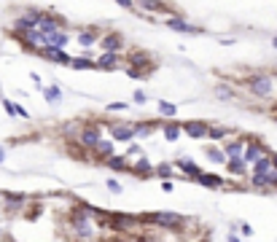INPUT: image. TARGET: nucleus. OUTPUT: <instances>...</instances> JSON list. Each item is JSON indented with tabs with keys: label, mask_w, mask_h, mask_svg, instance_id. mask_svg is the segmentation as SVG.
<instances>
[{
	"label": "nucleus",
	"mask_w": 277,
	"mask_h": 242,
	"mask_svg": "<svg viewBox=\"0 0 277 242\" xmlns=\"http://www.w3.org/2000/svg\"><path fill=\"white\" fill-rule=\"evenodd\" d=\"M30 78H32V81H35V83H38V86H41V89H43V83H41V76H38V73H30Z\"/></svg>",
	"instance_id": "48"
},
{
	"label": "nucleus",
	"mask_w": 277,
	"mask_h": 242,
	"mask_svg": "<svg viewBox=\"0 0 277 242\" xmlns=\"http://www.w3.org/2000/svg\"><path fill=\"white\" fill-rule=\"evenodd\" d=\"M124 156H127V159H132V156H135V159H140V156H143V146H140V143L132 140V143H129V148H127V154H124Z\"/></svg>",
	"instance_id": "39"
},
{
	"label": "nucleus",
	"mask_w": 277,
	"mask_h": 242,
	"mask_svg": "<svg viewBox=\"0 0 277 242\" xmlns=\"http://www.w3.org/2000/svg\"><path fill=\"white\" fill-rule=\"evenodd\" d=\"M105 186H108V191H110V194H121V191H124L121 183H118L116 178H108V180H105Z\"/></svg>",
	"instance_id": "40"
},
{
	"label": "nucleus",
	"mask_w": 277,
	"mask_h": 242,
	"mask_svg": "<svg viewBox=\"0 0 277 242\" xmlns=\"http://www.w3.org/2000/svg\"><path fill=\"white\" fill-rule=\"evenodd\" d=\"M210 124L207 121H183V135L194 137V140H204L207 137Z\"/></svg>",
	"instance_id": "19"
},
{
	"label": "nucleus",
	"mask_w": 277,
	"mask_h": 242,
	"mask_svg": "<svg viewBox=\"0 0 277 242\" xmlns=\"http://www.w3.org/2000/svg\"><path fill=\"white\" fill-rule=\"evenodd\" d=\"M229 137L234 140V129L221 127V124H210V129H207V140H213V143H229Z\"/></svg>",
	"instance_id": "21"
},
{
	"label": "nucleus",
	"mask_w": 277,
	"mask_h": 242,
	"mask_svg": "<svg viewBox=\"0 0 277 242\" xmlns=\"http://www.w3.org/2000/svg\"><path fill=\"white\" fill-rule=\"evenodd\" d=\"M245 146H248V137H234V140L223 143V154H226V159H242V154H245Z\"/></svg>",
	"instance_id": "15"
},
{
	"label": "nucleus",
	"mask_w": 277,
	"mask_h": 242,
	"mask_svg": "<svg viewBox=\"0 0 277 242\" xmlns=\"http://www.w3.org/2000/svg\"><path fill=\"white\" fill-rule=\"evenodd\" d=\"M159 129H162V135H164V140H167V143H178V140H181V135H183V124H178V121L159 124Z\"/></svg>",
	"instance_id": "23"
},
{
	"label": "nucleus",
	"mask_w": 277,
	"mask_h": 242,
	"mask_svg": "<svg viewBox=\"0 0 277 242\" xmlns=\"http://www.w3.org/2000/svg\"><path fill=\"white\" fill-rule=\"evenodd\" d=\"M41 14H43V11H38V8H27V11H24V14L14 22L11 32H30V30H38V24H41Z\"/></svg>",
	"instance_id": "9"
},
{
	"label": "nucleus",
	"mask_w": 277,
	"mask_h": 242,
	"mask_svg": "<svg viewBox=\"0 0 277 242\" xmlns=\"http://www.w3.org/2000/svg\"><path fill=\"white\" fill-rule=\"evenodd\" d=\"M173 175H175V164H167V161L154 169V178H159V180H170Z\"/></svg>",
	"instance_id": "37"
},
{
	"label": "nucleus",
	"mask_w": 277,
	"mask_h": 242,
	"mask_svg": "<svg viewBox=\"0 0 277 242\" xmlns=\"http://www.w3.org/2000/svg\"><path fill=\"white\" fill-rule=\"evenodd\" d=\"M143 224H154L159 229H173V232H181L186 224H191V218L175 213V210H156V213H143Z\"/></svg>",
	"instance_id": "3"
},
{
	"label": "nucleus",
	"mask_w": 277,
	"mask_h": 242,
	"mask_svg": "<svg viewBox=\"0 0 277 242\" xmlns=\"http://www.w3.org/2000/svg\"><path fill=\"white\" fill-rule=\"evenodd\" d=\"M204 156H207V161H213V164H223V167H226V161H229L221 146H207V148H204Z\"/></svg>",
	"instance_id": "32"
},
{
	"label": "nucleus",
	"mask_w": 277,
	"mask_h": 242,
	"mask_svg": "<svg viewBox=\"0 0 277 242\" xmlns=\"http://www.w3.org/2000/svg\"><path fill=\"white\" fill-rule=\"evenodd\" d=\"M16 116H22V119H30V110L24 108V105H19V102H16Z\"/></svg>",
	"instance_id": "46"
},
{
	"label": "nucleus",
	"mask_w": 277,
	"mask_h": 242,
	"mask_svg": "<svg viewBox=\"0 0 277 242\" xmlns=\"http://www.w3.org/2000/svg\"><path fill=\"white\" fill-rule=\"evenodd\" d=\"M0 237H3V229H0Z\"/></svg>",
	"instance_id": "53"
},
{
	"label": "nucleus",
	"mask_w": 277,
	"mask_h": 242,
	"mask_svg": "<svg viewBox=\"0 0 277 242\" xmlns=\"http://www.w3.org/2000/svg\"><path fill=\"white\" fill-rule=\"evenodd\" d=\"M213 91H215V97H218V100H234V97H237V91L229 86V83H215Z\"/></svg>",
	"instance_id": "36"
},
{
	"label": "nucleus",
	"mask_w": 277,
	"mask_h": 242,
	"mask_svg": "<svg viewBox=\"0 0 277 242\" xmlns=\"http://www.w3.org/2000/svg\"><path fill=\"white\" fill-rule=\"evenodd\" d=\"M3 161H5V148L0 146V164H3Z\"/></svg>",
	"instance_id": "50"
},
{
	"label": "nucleus",
	"mask_w": 277,
	"mask_h": 242,
	"mask_svg": "<svg viewBox=\"0 0 277 242\" xmlns=\"http://www.w3.org/2000/svg\"><path fill=\"white\" fill-rule=\"evenodd\" d=\"M240 232H242V237H253V226L248 221H240Z\"/></svg>",
	"instance_id": "44"
},
{
	"label": "nucleus",
	"mask_w": 277,
	"mask_h": 242,
	"mask_svg": "<svg viewBox=\"0 0 277 242\" xmlns=\"http://www.w3.org/2000/svg\"><path fill=\"white\" fill-rule=\"evenodd\" d=\"M132 102H137V105H143V102H148V94L143 89H137L135 94H132Z\"/></svg>",
	"instance_id": "43"
},
{
	"label": "nucleus",
	"mask_w": 277,
	"mask_h": 242,
	"mask_svg": "<svg viewBox=\"0 0 277 242\" xmlns=\"http://www.w3.org/2000/svg\"><path fill=\"white\" fill-rule=\"evenodd\" d=\"M162 191H173V180H162Z\"/></svg>",
	"instance_id": "47"
},
{
	"label": "nucleus",
	"mask_w": 277,
	"mask_h": 242,
	"mask_svg": "<svg viewBox=\"0 0 277 242\" xmlns=\"http://www.w3.org/2000/svg\"><path fill=\"white\" fill-rule=\"evenodd\" d=\"M73 70H97V62L92 60L89 54H84V57H73V65H70Z\"/></svg>",
	"instance_id": "35"
},
{
	"label": "nucleus",
	"mask_w": 277,
	"mask_h": 242,
	"mask_svg": "<svg viewBox=\"0 0 277 242\" xmlns=\"http://www.w3.org/2000/svg\"><path fill=\"white\" fill-rule=\"evenodd\" d=\"M226 242H240V237H237V234H229V237H226Z\"/></svg>",
	"instance_id": "49"
},
{
	"label": "nucleus",
	"mask_w": 277,
	"mask_h": 242,
	"mask_svg": "<svg viewBox=\"0 0 277 242\" xmlns=\"http://www.w3.org/2000/svg\"><path fill=\"white\" fill-rule=\"evenodd\" d=\"M226 172L232 175V178H245V175L250 172V167H248L245 159H229L226 161Z\"/></svg>",
	"instance_id": "28"
},
{
	"label": "nucleus",
	"mask_w": 277,
	"mask_h": 242,
	"mask_svg": "<svg viewBox=\"0 0 277 242\" xmlns=\"http://www.w3.org/2000/svg\"><path fill=\"white\" fill-rule=\"evenodd\" d=\"M272 169H275L272 167V154H267V156H261V159L250 167V175H269Z\"/></svg>",
	"instance_id": "31"
},
{
	"label": "nucleus",
	"mask_w": 277,
	"mask_h": 242,
	"mask_svg": "<svg viewBox=\"0 0 277 242\" xmlns=\"http://www.w3.org/2000/svg\"><path fill=\"white\" fill-rule=\"evenodd\" d=\"M38 57H43V60L54 62V65H65V68L73 65V57H70L68 51H59V49H41V54H38Z\"/></svg>",
	"instance_id": "18"
},
{
	"label": "nucleus",
	"mask_w": 277,
	"mask_h": 242,
	"mask_svg": "<svg viewBox=\"0 0 277 242\" xmlns=\"http://www.w3.org/2000/svg\"><path fill=\"white\" fill-rule=\"evenodd\" d=\"M81 129H84L81 121H65L62 127H59V135H62L68 143H73V140H78V137H81Z\"/></svg>",
	"instance_id": "24"
},
{
	"label": "nucleus",
	"mask_w": 277,
	"mask_h": 242,
	"mask_svg": "<svg viewBox=\"0 0 277 242\" xmlns=\"http://www.w3.org/2000/svg\"><path fill=\"white\" fill-rule=\"evenodd\" d=\"M154 129H159V124H154V121H135V124H132L135 140H137V137H148V135H154Z\"/></svg>",
	"instance_id": "30"
},
{
	"label": "nucleus",
	"mask_w": 277,
	"mask_h": 242,
	"mask_svg": "<svg viewBox=\"0 0 277 242\" xmlns=\"http://www.w3.org/2000/svg\"><path fill=\"white\" fill-rule=\"evenodd\" d=\"M164 24H167L170 30H175V32H186V35H199V32H202V27L186 22L183 16H167V19H164Z\"/></svg>",
	"instance_id": "14"
},
{
	"label": "nucleus",
	"mask_w": 277,
	"mask_h": 242,
	"mask_svg": "<svg viewBox=\"0 0 277 242\" xmlns=\"http://www.w3.org/2000/svg\"><path fill=\"white\" fill-rule=\"evenodd\" d=\"M11 35L19 41V46H22L24 51H32V54H41L43 49V35L38 30H30V32H11Z\"/></svg>",
	"instance_id": "8"
},
{
	"label": "nucleus",
	"mask_w": 277,
	"mask_h": 242,
	"mask_svg": "<svg viewBox=\"0 0 277 242\" xmlns=\"http://www.w3.org/2000/svg\"><path fill=\"white\" fill-rule=\"evenodd\" d=\"M272 167L277 169V154H272Z\"/></svg>",
	"instance_id": "51"
},
{
	"label": "nucleus",
	"mask_w": 277,
	"mask_h": 242,
	"mask_svg": "<svg viewBox=\"0 0 277 242\" xmlns=\"http://www.w3.org/2000/svg\"><path fill=\"white\" fill-rule=\"evenodd\" d=\"M102 167L110 169V172H129V159L121 156V154H116V156H110L108 161H102Z\"/></svg>",
	"instance_id": "27"
},
{
	"label": "nucleus",
	"mask_w": 277,
	"mask_h": 242,
	"mask_svg": "<svg viewBox=\"0 0 277 242\" xmlns=\"http://www.w3.org/2000/svg\"><path fill=\"white\" fill-rule=\"evenodd\" d=\"M100 38H102V30L100 27H81V30H78V38H76V41L81 43L84 49H92V46L100 43Z\"/></svg>",
	"instance_id": "16"
},
{
	"label": "nucleus",
	"mask_w": 277,
	"mask_h": 242,
	"mask_svg": "<svg viewBox=\"0 0 277 242\" xmlns=\"http://www.w3.org/2000/svg\"><path fill=\"white\" fill-rule=\"evenodd\" d=\"M68 229L73 232V237L81 240V242H94L97 240V221H92L89 215L81 210L78 202L68 210Z\"/></svg>",
	"instance_id": "1"
},
{
	"label": "nucleus",
	"mask_w": 277,
	"mask_h": 242,
	"mask_svg": "<svg viewBox=\"0 0 277 242\" xmlns=\"http://www.w3.org/2000/svg\"><path fill=\"white\" fill-rule=\"evenodd\" d=\"M196 183L204 186V188H215V191H218V188H226V180H223L221 175H215V172H202L199 178H196Z\"/></svg>",
	"instance_id": "26"
},
{
	"label": "nucleus",
	"mask_w": 277,
	"mask_h": 242,
	"mask_svg": "<svg viewBox=\"0 0 277 242\" xmlns=\"http://www.w3.org/2000/svg\"><path fill=\"white\" fill-rule=\"evenodd\" d=\"M3 110L11 116V119H14V116H16V102L14 100H5V97H3Z\"/></svg>",
	"instance_id": "42"
},
{
	"label": "nucleus",
	"mask_w": 277,
	"mask_h": 242,
	"mask_svg": "<svg viewBox=\"0 0 277 242\" xmlns=\"http://www.w3.org/2000/svg\"><path fill=\"white\" fill-rule=\"evenodd\" d=\"M127 108H129L127 102H110V105H105L108 113H121V110H127Z\"/></svg>",
	"instance_id": "41"
},
{
	"label": "nucleus",
	"mask_w": 277,
	"mask_h": 242,
	"mask_svg": "<svg viewBox=\"0 0 277 242\" xmlns=\"http://www.w3.org/2000/svg\"><path fill=\"white\" fill-rule=\"evenodd\" d=\"M70 30V24L65 22L62 16H57V14H41V24H38V32L41 35H54V32H68Z\"/></svg>",
	"instance_id": "7"
},
{
	"label": "nucleus",
	"mask_w": 277,
	"mask_h": 242,
	"mask_svg": "<svg viewBox=\"0 0 277 242\" xmlns=\"http://www.w3.org/2000/svg\"><path fill=\"white\" fill-rule=\"evenodd\" d=\"M154 164L146 159V156H140V159H135L132 161V167H129V175H135V178H154Z\"/></svg>",
	"instance_id": "20"
},
{
	"label": "nucleus",
	"mask_w": 277,
	"mask_h": 242,
	"mask_svg": "<svg viewBox=\"0 0 277 242\" xmlns=\"http://www.w3.org/2000/svg\"><path fill=\"white\" fill-rule=\"evenodd\" d=\"M269 148L264 146V143L259 140V137H248V146H245V154H242V159L248 161V167H253L256 161L261 159V156H267Z\"/></svg>",
	"instance_id": "11"
},
{
	"label": "nucleus",
	"mask_w": 277,
	"mask_h": 242,
	"mask_svg": "<svg viewBox=\"0 0 277 242\" xmlns=\"http://www.w3.org/2000/svg\"><path fill=\"white\" fill-rule=\"evenodd\" d=\"M250 188H256V191H269V178L267 175H250Z\"/></svg>",
	"instance_id": "38"
},
{
	"label": "nucleus",
	"mask_w": 277,
	"mask_h": 242,
	"mask_svg": "<svg viewBox=\"0 0 277 242\" xmlns=\"http://www.w3.org/2000/svg\"><path fill=\"white\" fill-rule=\"evenodd\" d=\"M65 148H68V154L73 156V159H78V161H89V159H92V154H89V151H87V148H84L78 140L65 143Z\"/></svg>",
	"instance_id": "29"
},
{
	"label": "nucleus",
	"mask_w": 277,
	"mask_h": 242,
	"mask_svg": "<svg viewBox=\"0 0 277 242\" xmlns=\"http://www.w3.org/2000/svg\"><path fill=\"white\" fill-rule=\"evenodd\" d=\"M175 169H183V175H186L188 180H196L202 175L199 164H196V161H191V159H178L175 161Z\"/></svg>",
	"instance_id": "25"
},
{
	"label": "nucleus",
	"mask_w": 277,
	"mask_h": 242,
	"mask_svg": "<svg viewBox=\"0 0 277 242\" xmlns=\"http://www.w3.org/2000/svg\"><path fill=\"white\" fill-rule=\"evenodd\" d=\"M102 226L113 234H121V237H129V232H135L137 226H143V213H108L102 221Z\"/></svg>",
	"instance_id": "2"
},
{
	"label": "nucleus",
	"mask_w": 277,
	"mask_h": 242,
	"mask_svg": "<svg viewBox=\"0 0 277 242\" xmlns=\"http://www.w3.org/2000/svg\"><path fill=\"white\" fill-rule=\"evenodd\" d=\"M127 76L135 78V81H143V78H148L151 73H140V70H129V68H127Z\"/></svg>",
	"instance_id": "45"
},
{
	"label": "nucleus",
	"mask_w": 277,
	"mask_h": 242,
	"mask_svg": "<svg viewBox=\"0 0 277 242\" xmlns=\"http://www.w3.org/2000/svg\"><path fill=\"white\" fill-rule=\"evenodd\" d=\"M127 68L129 70H140V73H154L156 60L148 54L146 49H132L127 54Z\"/></svg>",
	"instance_id": "6"
},
{
	"label": "nucleus",
	"mask_w": 277,
	"mask_h": 242,
	"mask_svg": "<svg viewBox=\"0 0 277 242\" xmlns=\"http://www.w3.org/2000/svg\"><path fill=\"white\" fill-rule=\"evenodd\" d=\"M272 49H277V35L272 38Z\"/></svg>",
	"instance_id": "52"
},
{
	"label": "nucleus",
	"mask_w": 277,
	"mask_h": 242,
	"mask_svg": "<svg viewBox=\"0 0 277 242\" xmlns=\"http://www.w3.org/2000/svg\"><path fill=\"white\" fill-rule=\"evenodd\" d=\"M43 97L49 105H57V102H62V89L57 83H49V86H43Z\"/></svg>",
	"instance_id": "33"
},
{
	"label": "nucleus",
	"mask_w": 277,
	"mask_h": 242,
	"mask_svg": "<svg viewBox=\"0 0 277 242\" xmlns=\"http://www.w3.org/2000/svg\"><path fill=\"white\" fill-rule=\"evenodd\" d=\"M100 49H102V54H118V51L124 49V35L121 32H102V38H100Z\"/></svg>",
	"instance_id": "12"
},
{
	"label": "nucleus",
	"mask_w": 277,
	"mask_h": 242,
	"mask_svg": "<svg viewBox=\"0 0 277 242\" xmlns=\"http://www.w3.org/2000/svg\"><path fill=\"white\" fill-rule=\"evenodd\" d=\"M110 140L113 143H129L135 140V132H132V124H127V121H118V124H110Z\"/></svg>",
	"instance_id": "13"
},
{
	"label": "nucleus",
	"mask_w": 277,
	"mask_h": 242,
	"mask_svg": "<svg viewBox=\"0 0 277 242\" xmlns=\"http://www.w3.org/2000/svg\"><path fill=\"white\" fill-rule=\"evenodd\" d=\"M242 86H245L253 97H259V100H269L272 91H275V81H272V76H267V73H253L250 78L242 81Z\"/></svg>",
	"instance_id": "4"
},
{
	"label": "nucleus",
	"mask_w": 277,
	"mask_h": 242,
	"mask_svg": "<svg viewBox=\"0 0 277 242\" xmlns=\"http://www.w3.org/2000/svg\"><path fill=\"white\" fill-rule=\"evenodd\" d=\"M94 62H97V70L110 73V70H118V68H121V54H100Z\"/></svg>",
	"instance_id": "22"
},
{
	"label": "nucleus",
	"mask_w": 277,
	"mask_h": 242,
	"mask_svg": "<svg viewBox=\"0 0 277 242\" xmlns=\"http://www.w3.org/2000/svg\"><path fill=\"white\" fill-rule=\"evenodd\" d=\"M27 202H30L27 194H14V191H5V194H3V210L8 213V215H19V213H24Z\"/></svg>",
	"instance_id": "10"
},
{
	"label": "nucleus",
	"mask_w": 277,
	"mask_h": 242,
	"mask_svg": "<svg viewBox=\"0 0 277 242\" xmlns=\"http://www.w3.org/2000/svg\"><path fill=\"white\" fill-rule=\"evenodd\" d=\"M156 110H159V116H164V119H175L178 116V105L170 100H159L156 102Z\"/></svg>",
	"instance_id": "34"
},
{
	"label": "nucleus",
	"mask_w": 277,
	"mask_h": 242,
	"mask_svg": "<svg viewBox=\"0 0 277 242\" xmlns=\"http://www.w3.org/2000/svg\"><path fill=\"white\" fill-rule=\"evenodd\" d=\"M110 156H116V143L110 140V137H105V140L100 143V146L94 148V151H92V161H108Z\"/></svg>",
	"instance_id": "17"
},
{
	"label": "nucleus",
	"mask_w": 277,
	"mask_h": 242,
	"mask_svg": "<svg viewBox=\"0 0 277 242\" xmlns=\"http://www.w3.org/2000/svg\"><path fill=\"white\" fill-rule=\"evenodd\" d=\"M105 127H108V124H102V121H87V124H84V129H81V137H78V143H81V146L92 154V151H94V148L105 140V137H102V129H105Z\"/></svg>",
	"instance_id": "5"
}]
</instances>
